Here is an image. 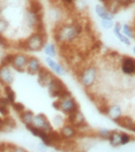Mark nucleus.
Listing matches in <instances>:
<instances>
[{
	"mask_svg": "<svg viewBox=\"0 0 135 152\" xmlns=\"http://www.w3.org/2000/svg\"><path fill=\"white\" fill-rule=\"evenodd\" d=\"M83 32V27L76 22L61 23L54 32L56 42L60 45H68L76 42Z\"/></svg>",
	"mask_w": 135,
	"mask_h": 152,
	"instance_id": "f257e3e1",
	"label": "nucleus"
},
{
	"mask_svg": "<svg viewBox=\"0 0 135 152\" xmlns=\"http://www.w3.org/2000/svg\"><path fill=\"white\" fill-rule=\"evenodd\" d=\"M46 39V35L45 32H40V31H34L28 38H26L23 42H22V45L26 51H29V52H38L43 50L44 44L46 43L45 42Z\"/></svg>",
	"mask_w": 135,
	"mask_h": 152,
	"instance_id": "f03ea898",
	"label": "nucleus"
},
{
	"mask_svg": "<svg viewBox=\"0 0 135 152\" xmlns=\"http://www.w3.org/2000/svg\"><path fill=\"white\" fill-rule=\"evenodd\" d=\"M97 76H98L97 67L94 65H89L81 70V73L79 75V81L84 89H91L96 83Z\"/></svg>",
	"mask_w": 135,
	"mask_h": 152,
	"instance_id": "7ed1b4c3",
	"label": "nucleus"
},
{
	"mask_svg": "<svg viewBox=\"0 0 135 152\" xmlns=\"http://www.w3.org/2000/svg\"><path fill=\"white\" fill-rule=\"evenodd\" d=\"M24 22L27 24V27L34 31H40L44 32L43 27V13H39L36 10L28 8L24 13Z\"/></svg>",
	"mask_w": 135,
	"mask_h": 152,
	"instance_id": "20e7f679",
	"label": "nucleus"
},
{
	"mask_svg": "<svg viewBox=\"0 0 135 152\" xmlns=\"http://www.w3.org/2000/svg\"><path fill=\"white\" fill-rule=\"evenodd\" d=\"M48 91L50 96L52 98H54V99H60V98L67 96L68 94H70V91L66 88L64 82L60 78L56 77V76L52 78V81L48 86Z\"/></svg>",
	"mask_w": 135,
	"mask_h": 152,
	"instance_id": "39448f33",
	"label": "nucleus"
},
{
	"mask_svg": "<svg viewBox=\"0 0 135 152\" xmlns=\"http://www.w3.org/2000/svg\"><path fill=\"white\" fill-rule=\"evenodd\" d=\"M79 108H80V106L75 100V98L72 96V94H68L67 96L59 99V111L66 115L73 113L74 111H76Z\"/></svg>",
	"mask_w": 135,
	"mask_h": 152,
	"instance_id": "423d86ee",
	"label": "nucleus"
},
{
	"mask_svg": "<svg viewBox=\"0 0 135 152\" xmlns=\"http://www.w3.org/2000/svg\"><path fill=\"white\" fill-rule=\"evenodd\" d=\"M35 128L37 129H40L45 133H51L53 130V126L52 124L48 121V116L44 115L43 113H38L35 114V118H34V121H32V124Z\"/></svg>",
	"mask_w": 135,
	"mask_h": 152,
	"instance_id": "0eeeda50",
	"label": "nucleus"
},
{
	"mask_svg": "<svg viewBox=\"0 0 135 152\" xmlns=\"http://www.w3.org/2000/svg\"><path fill=\"white\" fill-rule=\"evenodd\" d=\"M28 59H29V56H27L26 53H14L10 67L19 73H24L27 68Z\"/></svg>",
	"mask_w": 135,
	"mask_h": 152,
	"instance_id": "6e6552de",
	"label": "nucleus"
},
{
	"mask_svg": "<svg viewBox=\"0 0 135 152\" xmlns=\"http://www.w3.org/2000/svg\"><path fill=\"white\" fill-rule=\"evenodd\" d=\"M67 121L68 124L75 126L77 129L80 128H84V127H88L87 120H86V116L84 114L80 111V108L74 111L73 113L68 114L67 115Z\"/></svg>",
	"mask_w": 135,
	"mask_h": 152,
	"instance_id": "1a4fd4ad",
	"label": "nucleus"
},
{
	"mask_svg": "<svg viewBox=\"0 0 135 152\" xmlns=\"http://www.w3.org/2000/svg\"><path fill=\"white\" fill-rule=\"evenodd\" d=\"M14 82V73L10 66H0V84L12 86Z\"/></svg>",
	"mask_w": 135,
	"mask_h": 152,
	"instance_id": "9d476101",
	"label": "nucleus"
},
{
	"mask_svg": "<svg viewBox=\"0 0 135 152\" xmlns=\"http://www.w3.org/2000/svg\"><path fill=\"white\" fill-rule=\"evenodd\" d=\"M59 133H60L64 141H72L79 135V129L73 124H65L59 129Z\"/></svg>",
	"mask_w": 135,
	"mask_h": 152,
	"instance_id": "9b49d317",
	"label": "nucleus"
},
{
	"mask_svg": "<svg viewBox=\"0 0 135 152\" xmlns=\"http://www.w3.org/2000/svg\"><path fill=\"white\" fill-rule=\"evenodd\" d=\"M53 77H54V75L52 74L51 70H48L45 67H42L40 70L38 72V74H37V82L40 86L48 88V86L50 84V82L52 81Z\"/></svg>",
	"mask_w": 135,
	"mask_h": 152,
	"instance_id": "f8f14e48",
	"label": "nucleus"
},
{
	"mask_svg": "<svg viewBox=\"0 0 135 152\" xmlns=\"http://www.w3.org/2000/svg\"><path fill=\"white\" fill-rule=\"evenodd\" d=\"M121 72L125 75H134L135 74V59L132 57H124L120 64Z\"/></svg>",
	"mask_w": 135,
	"mask_h": 152,
	"instance_id": "ddd939ff",
	"label": "nucleus"
},
{
	"mask_svg": "<svg viewBox=\"0 0 135 152\" xmlns=\"http://www.w3.org/2000/svg\"><path fill=\"white\" fill-rule=\"evenodd\" d=\"M42 62L39 61L38 58L36 57H29L28 59V62H27V68H26V72L31 76H35L38 74V72L42 68Z\"/></svg>",
	"mask_w": 135,
	"mask_h": 152,
	"instance_id": "4468645a",
	"label": "nucleus"
},
{
	"mask_svg": "<svg viewBox=\"0 0 135 152\" xmlns=\"http://www.w3.org/2000/svg\"><path fill=\"white\" fill-rule=\"evenodd\" d=\"M45 64H46L48 68H50L54 74H57V75H66V74H67L66 68L62 66L61 64L57 62L53 58L46 57L45 58Z\"/></svg>",
	"mask_w": 135,
	"mask_h": 152,
	"instance_id": "2eb2a0df",
	"label": "nucleus"
},
{
	"mask_svg": "<svg viewBox=\"0 0 135 152\" xmlns=\"http://www.w3.org/2000/svg\"><path fill=\"white\" fill-rule=\"evenodd\" d=\"M105 114L112 120L116 122L118 119H120L123 116V108L121 106L118 104H112L106 106V112Z\"/></svg>",
	"mask_w": 135,
	"mask_h": 152,
	"instance_id": "dca6fc26",
	"label": "nucleus"
},
{
	"mask_svg": "<svg viewBox=\"0 0 135 152\" xmlns=\"http://www.w3.org/2000/svg\"><path fill=\"white\" fill-rule=\"evenodd\" d=\"M121 23H119V22H117L114 23V26H113V35L118 38V40L120 42V43H123L124 45L126 46H131V44H132V42H131V39L128 37H126L125 35L121 32Z\"/></svg>",
	"mask_w": 135,
	"mask_h": 152,
	"instance_id": "f3484780",
	"label": "nucleus"
},
{
	"mask_svg": "<svg viewBox=\"0 0 135 152\" xmlns=\"http://www.w3.org/2000/svg\"><path fill=\"white\" fill-rule=\"evenodd\" d=\"M95 13L99 19H110V20H114V14L110 13L107 8L105 7V5L103 4H97L95 6Z\"/></svg>",
	"mask_w": 135,
	"mask_h": 152,
	"instance_id": "a211bd4d",
	"label": "nucleus"
},
{
	"mask_svg": "<svg viewBox=\"0 0 135 152\" xmlns=\"http://www.w3.org/2000/svg\"><path fill=\"white\" fill-rule=\"evenodd\" d=\"M19 115H20V121L24 124L26 127H28V126H31V124H32L34 118H35V114H34L32 111L26 110V111H23L22 113H20Z\"/></svg>",
	"mask_w": 135,
	"mask_h": 152,
	"instance_id": "6ab92c4d",
	"label": "nucleus"
},
{
	"mask_svg": "<svg viewBox=\"0 0 135 152\" xmlns=\"http://www.w3.org/2000/svg\"><path fill=\"white\" fill-rule=\"evenodd\" d=\"M116 124H118V126H120L121 128H125V129L131 130V129H132V127L134 126L135 122L131 116H125V115H123L120 119H118V120H117Z\"/></svg>",
	"mask_w": 135,
	"mask_h": 152,
	"instance_id": "aec40b11",
	"label": "nucleus"
},
{
	"mask_svg": "<svg viewBox=\"0 0 135 152\" xmlns=\"http://www.w3.org/2000/svg\"><path fill=\"white\" fill-rule=\"evenodd\" d=\"M105 7L107 8V10L112 14H118L120 10L123 8V5L120 2V0H110L107 4H105Z\"/></svg>",
	"mask_w": 135,
	"mask_h": 152,
	"instance_id": "412c9836",
	"label": "nucleus"
},
{
	"mask_svg": "<svg viewBox=\"0 0 135 152\" xmlns=\"http://www.w3.org/2000/svg\"><path fill=\"white\" fill-rule=\"evenodd\" d=\"M43 51H44V53L50 58H53L57 56V46H56V44H53V43H50V42H46L45 44H44V46H43Z\"/></svg>",
	"mask_w": 135,
	"mask_h": 152,
	"instance_id": "4be33fe9",
	"label": "nucleus"
},
{
	"mask_svg": "<svg viewBox=\"0 0 135 152\" xmlns=\"http://www.w3.org/2000/svg\"><path fill=\"white\" fill-rule=\"evenodd\" d=\"M4 94H5V98L8 100L10 105L16 102V94L15 91L12 89V86H4Z\"/></svg>",
	"mask_w": 135,
	"mask_h": 152,
	"instance_id": "5701e85b",
	"label": "nucleus"
},
{
	"mask_svg": "<svg viewBox=\"0 0 135 152\" xmlns=\"http://www.w3.org/2000/svg\"><path fill=\"white\" fill-rule=\"evenodd\" d=\"M16 128V122L14 119H12L10 115L8 116H5L4 118V127H2V130L4 132H12L13 129Z\"/></svg>",
	"mask_w": 135,
	"mask_h": 152,
	"instance_id": "b1692460",
	"label": "nucleus"
},
{
	"mask_svg": "<svg viewBox=\"0 0 135 152\" xmlns=\"http://www.w3.org/2000/svg\"><path fill=\"white\" fill-rule=\"evenodd\" d=\"M10 104L5 97H0V114L2 116L10 115Z\"/></svg>",
	"mask_w": 135,
	"mask_h": 152,
	"instance_id": "393cba45",
	"label": "nucleus"
},
{
	"mask_svg": "<svg viewBox=\"0 0 135 152\" xmlns=\"http://www.w3.org/2000/svg\"><path fill=\"white\" fill-rule=\"evenodd\" d=\"M121 32L125 35L126 37L129 38V39L135 38V29L131 24H128V23H124L121 26Z\"/></svg>",
	"mask_w": 135,
	"mask_h": 152,
	"instance_id": "a878e982",
	"label": "nucleus"
},
{
	"mask_svg": "<svg viewBox=\"0 0 135 152\" xmlns=\"http://www.w3.org/2000/svg\"><path fill=\"white\" fill-rule=\"evenodd\" d=\"M109 142L111 144V146H113V148L120 146V145H121V143H120V133L113 130V132L111 133L110 138H109Z\"/></svg>",
	"mask_w": 135,
	"mask_h": 152,
	"instance_id": "bb28decb",
	"label": "nucleus"
},
{
	"mask_svg": "<svg viewBox=\"0 0 135 152\" xmlns=\"http://www.w3.org/2000/svg\"><path fill=\"white\" fill-rule=\"evenodd\" d=\"M61 15H62L61 10H59L57 7H52L50 10V12H48V19L51 20V21H54V22L61 20Z\"/></svg>",
	"mask_w": 135,
	"mask_h": 152,
	"instance_id": "cd10ccee",
	"label": "nucleus"
},
{
	"mask_svg": "<svg viewBox=\"0 0 135 152\" xmlns=\"http://www.w3.org/2000/svg\"><path fill=\"white\" fill-rule=\"evenodd\" d=\"M111 133H112V130H110L107 128H99L97 130V136L99 138H102V140H107L109 141V138L111 136Z\"/></svg>",
	"mask_w": 135,
	"mask_h": 152,
	"instance_id": "c85d7f7f",
	"label": "nucleus"
},
{
	"mask_svg": "<svg viewBox=\"0 0 135 152\" xmlns=\"http://www.w3.org/2000/svg\"><path fill=\"white\" fill-rule=\"evenodd\" d=\"M13 56H14V53L5 54L0 60V66H10L12 60H13Z\"/></svg>",
	"mask_w": 135,
	"mask_h": 152,
	"instance_id": "c756f323",
	"label": "nucleus"
},
{
	"mask_svg": "<svg viewBox=\"0 0 135 152\" xmlns=\"http://www.w3.org/2000/svg\"><path fill=\"white\" fill-rule=\"evenodd\" d=\"M101 26H102V28L105 29V30H110V29L113 28L114 22H113V20L110 19H101Z\"/></svg>",
	"mask_w": 135,
	"mask_h": 152,
	"instance_id": "7c9ffc66",
	"label": "nucleus"
},
{
	"mask_svg": "<svg viewBox=\"0 0 135 152\" xmlns=\"http://www.w3.org/2000/svg\"><path fill=\"white\" fill-rule=\"evenodd\" d=\"M77 10H87L88 7V4H87V0H75L74 5H73Z\"/></svg>",
	"mask_w": 135,
	"mask_h": 152,
	"instance_id": "2f4dec72",
	"label": "nucleus"
},
{
	"mask_svg": "<svg viewBox=\"0 0 135 152\" xmlns=\"http://www.w3.org/2000/svg\"><path fill=\"white\" fill-rule=\"evenodd\" d=\"M12 107H13V110L16 112V113H22L23 111H26L27 108H26V106L22 104V103H20V102H15V103H13V104L10 105Z\"/></svg>",
	"mask_w": 135,
	"mask_h": 152,
	"instance_id": "473e14b6",
	"label": "nucleus"
},
{
	"mask_svg": "<svg viewBox=\"0 0 135 152\" xmlns=\"http://www.w3.org/2000/svg\"><path fill=\"white\" fill-rule=\"evenodd\" d=\"M133 140V137L127 133H120V143L121 145H126Z\"/></svg>",
	"mask_w": 135,
	"mask_h": 152,
	"instance_id": "72a5a7b5",
	"label": "nucleus"
},
{
	"mask_svg": "<svg viewBox=\"0 0 135 152\" xmlns=\"http://www.w3.org/2000/svg\"><path fill=\"white\" fill-rule=\"evenodd\" d=\"M53 121H54V127H57L59 129L65 124V119H64V116H61V115H56V116L53 118Z\"/></svg>",
	"mask_w": 135,
	"mask_h": 152,
	"instance_id": "f704fd0d",
	"label": "nucleus"
},
{
	"mask_svg": "<svg viewBox=\"0 0 135 152\" xmlns=\"http://www.w3.org/2000/svg\"><path fill=\"white\" fill-rule=\"evenodd\" d=\"M10 28V23H8V21H6L5 19H2V18H0V34L2 35L4 32H6L7 30Z\"/></svg>",
	"mask_w": 135,
	"mask_h": 152,
	"instance_id": "c9c22d12",
	"label": "nucleus"
},
{
	"mask_svg": "<svg viewBox=\"0 0 135 152\" xmlns=\"http://www.w3.org/2000/svg\"><path fill=\"white\" fill-rule=\"evenodd\" d=\"M0 46L2 48H10V42L7 38H5L0 34Z\"/></svg>",
	"mask_w": 135,
	"mask_h": 152,
	"instance_id": "e433bc0d",
	"label": "nucleus"
},
{
	"mask_svg": "<svg viewBox=\"0 0 135 152\" xmlns=\"http://www.w3.org/2000/svg\"><path fill=\"white\" fill-rule=\"evenodd\" d=\"M10 149V152H28L27 150H24L23 148H21V146H18V145H8Z\"/></svg>",
	"mask_w": 135,
	"mask_h": 152,
	"instance_id": "4c0bfd02",
	"label": "nucleus"
},
{
	"mask_svg": "<svg viewBox=\"0 0 135 152\" xmlns=\"http://www.w3.org/2000/svg\"><path fill=\"white\" fill-rule=\"evenodd\" d=\"M120 2L123 5V8H127V7L132 6V5H134L135 0H120Z\"/></svg>",
	"mask_w": 135,
	"mask_h": 152,
	"instance_id": "58836bf2",
	"label": "nucleus"
},
{
	"mask_svg": "<svg viewBox=\"0 0 135 152\" xmlns=\"http://www.w3.org/2000/svg\"><path fill=\"white\" fill-rule=\"evenodd\" d=\"M60 2H61L64 6H66V7H72V6L74 5L75 0H60Z\"/></svg>",
	"mask_w": 135,
	"mask_h": 152,
	"instance_id": "ea45409f",
	"label": "nucleus"
},
{
	"mask_svg": "<svg viewBox=\"0 0 135 152\" xmlns=\"http://www.w3.org/2000/svg\"><path fill=\"white\" fill-rule=\"evenodd\" d=\"M37 148H38V152H46L48 151V145H45L43 142H40L37 145Z\"/></svg>",
	"mask_w": 135,
	"mask_h": 152,
	"instance_id": "a19ab883",
	"label": "nucleus"
},
{
	"mask_svg": "<svg viewBox=\"0 0 135 152\" xmlns=\"http://www.w3.org/2000/svg\"><path fill=\"white\" fill-rule=\"evenodd\" d=\"M2 127H4V118L0 116V132L2 130Z\"/></svg>",
	"mask_w": 135,
	"mask_h": 152,
	"instance_id": "79ce46f5",
	"label": "nucleus"
},
{
	"mask_svg": "<svg viewBox=\"0 0 135 152\" xmlns=\"http://www.w3.org/2000/svg\"><path fill=\"white\" fill-rule=\"evenodd\" d=\"M98 1H101V4H103V5H105V4H107L110 0H98Z\"/></svg>",
	"mask_w": 135,
	"mask_h": 152,
	"instance_id": "37998d69",
	"label": "nucleus"
},
{
	"mask_svg": "<svg viewBox=\"0 0 135 152\" xmlns=\"http://www.w3.org/2000/svg\"><path fill=\"white\" fill-rule=\"evenodd\" d=\"M131 132H133V133H135V124H134V126L132 127V129H131Z\"/></svg>",
	"mask_w": 135,
	"mask_h": 152,
	"instance_id": "c03bdc74",
	"label": "nucleus"
},
{
	"mask_svg": "<svg viewBox=\"0 0 135 152\" xmlns=\"http://www.w3.org/2000/svg\"><path fill=\"white\" fill-rule=\"evenodd\" d=\"M1 14H2V8L0 7V18H1Z\"/></svg>",
	"mask_w": 135,
	"mask_h": 152,
	"instance_id": "a18cd8bd",
	"label": "nucleus"
},
{
	"mask_svg": "<svg viewBox=\"0 0 135 152\" xmlns=\"http://www.w3.org/2000/svg\"><path fill=\"white\" fill-rule=\"evenodd\" d=\"M133 53H134V56H135V46L133 48Z\"/></svg>",
	"mask_w": 135,
	"mask_h": 152,
	"instance_id": "49530a36",
	"label": "nucleus"
},
{
	"mask_svg": "<svg viewBox=\"0 0 135 152\" xmlns=\"http://www.w3.org/2000/svg\"><path fill=\"white\" fill-rule=\"evenodd\" d=\"M51 1H60V0H51Z\"/></svg>",
	"mask_w": 135,
	"mask_h": 152,
	"instance_id": "de8ad7c7",
	"label": "nucleus"
},
{
	"mask_svg": "<svg viewBox=\"0 0 135 152\" xmlns=\"http://www.w3.org/2000/svg\"><path fill=\"white\" fill-rule=\"evenodd\" d=\"M52 152H57V151H52Z\"/></svg>",
	"mask_w": 135,
	"mask_h": 152,
	"instance_id": "09e8293b",
	"label": "nucleus"
},
{
	"mask_svg": "<svg viewBox=\"0 0 135 152\" xmlns=\"http://www.w3.org/2000/svg\"><path fill=\"white\" fill-rule=\"evenodd\" d=\"M134 21H135V20H134Z\"/></svg>",
	"mask_w": 135,
	"mask_h": 152,
	"instance_id": "8fccbe9b",
	"label": "nucleus"
},
{
	"mask_svg": "<svg viewBox=\"0 0 135 152\" xmlns=\"http://www.w3.org/2000/svg\"><path fill=\"white\" fill-rule=\"evenodd\" d=\"M134 39H135V38H134Z\"/></svg>",
	"mask_w": 135,
	"mask_h": 152,
	"instance_id": "3c124183",
	"label": "nucleus"
}]
</instances>
